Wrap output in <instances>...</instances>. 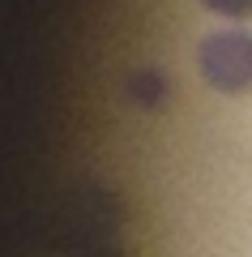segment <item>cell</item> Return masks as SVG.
Here are the masks:
<instances>
[{"instance_id":"cell-1","label":"cell","mask_w":252,"mask_h":257,"mask_svg":"<svg viewBox=\"0 0 252 257\" xmlns=\"http://www.w3.org/2000/svg\"><path fill=\"white\" fill-rule=\"evenodd\" d=\"M201 73L209 86L226 94L252 90V35L248 30H218L201 43Z\"/></svg>"},{"instance_id":"cell-2","label":"cell","mask_w":252,"mask_h":257,"mask_svg":"<svg viewBox=\"0 0 252 257\" xmlns=\"http://www.w3.org/2000/svg\"><path fill=\"white\" fill-rule=\"evenodd\" d=\"M201 5L222 18H252V0H201Z\"/></svg>"}]
</instances>
